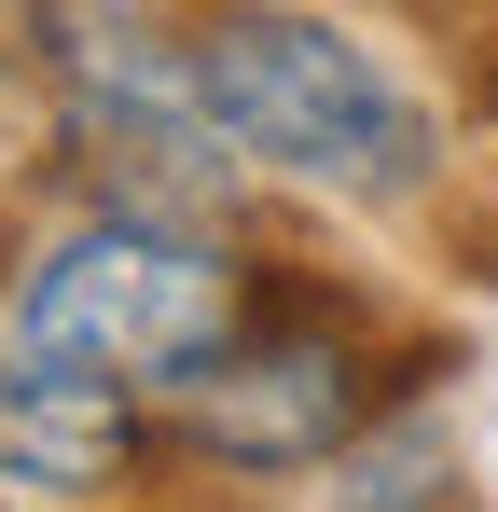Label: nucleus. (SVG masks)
Returning a JSON list of instances; mask_svg holds the SVG:
<instances>
[{
    "instance_id": "f257e3e1",
    "label": "nucleus",
    "mask_w": 498,
    "mask_h": 512,
    "mask_svg": "<svg viewBox=\"0 0 498 512\" xmlns=\"http://www.w3.org/2000/svg\"><path fill=\"white\" fill-rule=\"evenodd\" d=\"M194 70H208L222 139H236L249 167H277V180H319V194H360V208H402V194H429V167H443L429 111H415L332 14L249 0V14H222V28L194 42Z\"/></svg>"
},
{
    "instance_id": "f03ea898",
    "label": "nucleus",
    "mask_w": 498,
    "mask_h": 512,
    "mask_svg": "<svg viewBox=\"0 0 498 512\" xmlns=\"http://www.w3.org/2000/svg\"><path fill=\"white\" fill-rule=\"evenodd\" d=\"M236 333H249V277L194 222L97 208L70 250L28 277V346L83 360V374H125V388H194Z\"/></svg>"
},
{
    "instance_id": "7ed1b4c3",
    "label": "nucleus",
    "mask_w": 498,
    "mask_h": 512,
    "mask_svg": "<svg viewBox=\"0 0 498 512\" xmlns=\"http://www.w3.org/2000/svg\"><path fill=\"white\" fill-rule=\"evenodd\" d=\"M360 429H374V374L332 319H249L180 388V443L222 471H305V457H346Z\"/></svg>"
},
{
    "instance_id": "20e7f679",
    "label": "nucleus",
    "mask_w": 498,
    "mask_h": 512,
    "mask_svg": "<svg viewBox=\"0 0 498 512\" xmlns=\"http://www.w3.org/2000/svg\"><path fill=\"white\" fill-rule=\"evenodd\" d=\"M139 388L125 374H83V360H42L14 346L0 360V485H42V499H111L139 471Z\"/></svg>"
},
{
    "instance_id": "39448f33",
    "label": "nucleus",
    "mask_w": 498,
    "mask_h": 512,
    "mask_svg": "<svg viewBox=\"0 0 498 512\" xmlns=\"http://www.w3.org/2000/svg\"><path fill=\"white\" fill-rule=\"evenodd\" d=\"M443 443H360V471H346V512H443Z\"/></svg>"
},
{
    "instance_id": "423d86ee",
    "label": "nucleus",
    "mask_w": 498,
    "mask_h": 512,
    "mask_svg": "<svg viewBox=\"0 0 498 512\" xmlns=\"http://www.w3.org/2000/svg\"><path fill=\"white\" fill-rule=\"evenodd\" d=\"M56 70V0H0V84Z\"/></svg>"
}]
</instances>
